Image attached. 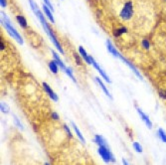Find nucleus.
Segmentation results:
<instances>
[{
    "label": "nucleus",
    "instance_id": "6ab92c4d",
    "mask_svg": "<svg viewBox=\"0 0 166 165\" xmlns=\"http://www.w3.org/2000/svg\"><path fill=\"white\" fill-rule=\"evenodd\" d=\"M133 148L136 152H138V153H142L143 152L142 146L140 145V143H138V142H133Z\"/></svg>",
    "mask_w": 166,
    "mask_h": 165
},
{
    "label": "nucleus",
    "instance_id": "9b49d317",
    "mask_svg": "<svg viewBox=\"0 0 166 165\" xmlns=\"http://www.w3.org/2000/svg\"><path fill=\"white\" fill-rule=\"evenodd\" d=\"M52 54H53L54 60H55V62L57 63V65H58V66L60 67V68L62 69V70L64 71V72H65V71L67 70V68H66V66H65V65H64V63L62 62V60L60 59V57H59V56L57 55V53H55V52H54V51H52Z\"/></svg>",
    "mask_w": 166,
    "mask_h": 165
},
{
    "label": "nucleus",
    "instance_id": "6e6552de",
    "mask_svg": "<svg viewBox=\"0 0 166 165\" xmlns=\"http://www.w3.org/2000/svg\"><path fill=\"white\" fill-rule=\"evenodd\" d=\"M92 65H93V66L95 67V69H97V72H99V74L101 75V77H103V78L105 79V80L107 81V83H111V80H109V77H107V75L105 74V72H103V69H101V67H99V65L97 64V63L95 61V59H94V58H93V57H92Z\"/></svg>",
    "mask_w": 166,
    "mask_h": 165
},
{
    "label": "nucleus",
    "instance_id": "0eeeda50",
    "mask_svg": "<svg viewBox=\"0 0 166 165\" xmlns=\"http://www.w3.org/2000/svg\"><path fill=\"white\" fill-rule=\"evenodd\" d=\"M42 86H43V89H44V91L46 92V93L48 94V96L50 97V99H52L53 101L57 102L58 101V96L56 95L55 93H54L53 90H52V88L49 87V86H48L45 82L42 83Z\"/></svg>",
    "mask_w": 166,
    "mask_h": 165
},
{
    "label": "nucleus",
    "instance_id": "9d476101",
    "mask_svg": "<svg viewBox=\"0 0 166 165\" xmlns=\"http://www.w3.org/2000/svg\"><path fill=\"white\" fill-rule=\"evenodd\" d=\"M107 50L109 51V53L113 54L115 57H117L119 58V52L117 51V49L115 48V46L111 44V42L109 40H107Z\"/></svg>",
    "mask_w": 166,
    "mask_h": 165
},
{
    "label": "nucleus",
    "instance_id": "c756f323",
    "mask_svg": "<svg viewBox=\"0 0 166 165\" xmlns=\"http://www.w3.org/2000/svg\"><path fill=\"white\" fill-rule=\"evenodd\" d=\"M45 165H50L49 163H46V164H45Z\"/></svg>",
    "mask_w": 166,
    "mask_h": 165
},
{
    "label": "nucleus",
    "instance_id": "cd10ccee",
    "mask_svg": "<svg viewBox=\"0 0 166 165\" xmlns=\"http://www.w3.org/2000/svg\"><path fill=\"white\" fill-rule=\"evenodd\" d=\"M0 2H1V6H2V7H5V6H6V0H0Z\"/></svg>",
    "mask_w": 166,
    "mask_h": 165
},
{
    "label": "nucleus",
    "instance_id": "39448f33",
    "mask_svg": "<svg viewBox=\"0 0 166 165\" xmlns=\"http://www.w3.org/2000/svg\"><path fill=\"white\" fill-rule=\"evenodd\" d=\"M119 58L120 60H122V61H123L124 63H125V64L127 65V66L129 67V68L131 69L132 71H133V72H134V74H135V76L137 77L138 79H140V80H142V79H143V77L141 76V74H140V73H139V71L137 70V68H136V67L134 66V65L132 64L131 62H130V61H128V60L126 59V58H124L123 56L121 55V54H119Z\"/></svg>",
    "mask_w": 166,
    "mask_h": 165
},
{
    "label": "nucleus",
    "instance_id": "f8f14e48",
    "mask_svg": "<svg viewBox=\"0 0 166 165\" xmlns=\"http://www.w3.org/2000/svg\"><path fill=\"white\" fill-rule=\"evenodd\" d=\"M95 141L97 143V145H99V146H105V147H109V145H107L105 139L103 138V136H101V135H95Z\"/></svg>",
    "mask_w": 166,
    "mask_h": 165
},
{
    "label": "nucleus",
    "instance_id": "f257e3e1",
    "mask_svg": "<svg viewBox=\"0 0 166 165\" xmlns=\"http://www.w3.org/2000/svg\"><path fill=\"white\" fill-rule=\"evenodd\" d=\"M35 14H36L37 16H38V18L40 19V22L42 23V25H43V27H44V30L46 31V33L48 34V36L51 38V40L53 41V43L55 44V46L58 48V50H59L60 52H61L62 54L64 53V51H63V49H62V47H61V45H60V43L58 42L57 40V38H56V36H55V34H54V32L52 31V29L49 27V25H48V23L46 22V20H45V18H44V15L42 14V12L40 11V10H37L36 12H35Z\"/></svg>",
    "mask_w": 166,
    "mask_h": 165
},
{
    "label": "nucleus",
    "instance_id": "5701e85b",
    "mask_svg": "<svg viewBox=\"0 0 166 165\" xmlns=\"http://www.w3.org/2000/svg\"><path fill=\"white\" fill-rule=\"evenodd\" d=\"M1 112H4V114H8L9 112V110H8V106H6L4 103H1Z\"/></svg>",
    "mask_w": 166,
    "mask_h": 165
},
{
    "label": "nucleus",
    "instance_id": "a878e982",
    "mask_svg": "<svg viewBox=\"0 0 166 165\" xmlns=\"http://www.w3.org/2000/svg\"><path fill=\"white\" fill-rule=\"evenodd\" d=\"M65 130H66V132L68 133V135H69L70 137H72V133H71V131H70V129H69V127L67 126V125H65Z\"/></svg>",
    "mask_w": 166,
    "mask_h": 165
},
{
    "label": "nucleus",
    "instance_id": "bb28decb",
    "mask_svg": "<svg viewBox=\"0 0 166 165\" xmlns=\"http://www.w3.org/2000/svg\"><path fill=\"white\" fill-rule=\"evenodd\" d=\"M52 118H53L54 120H59V116H58V114H56V112H53V114H52Z\"/></svg>",
    "mask_w": 166,
    "mask_h": 165
},
{
    "label": "nucleus",
    "instance_id": "1a4fd4ad",
    "mask_svg": "<svg viewBox=\"0 0 166 165\" xmlns=\"http://www.w3.org/2000/svg\"><path fill=\"white\" fill-rule=\"evenodd\" d=\"M79 52H80L81 56H82V58L85 60V61L88 63V64L92 65V56H89L88 54L86 53V51H85V49L82 47V46L79 48Z\"/></svg>",
    "mask_w": 166,
    "mask_h": 165
},
{
    "label": "nucleus",
    "instance_id": "412c9836",
    "mask_svg": "<svg viewBox=\"0 0 166 165\" xmlns=\"http://www.w3.org/2000/svg\"><path fill=\"white\" fill-rule=\"evenodd\" d=\"M158 95L162 100L166 101V89H159L158 90Z\"/></svg>",
    "mask_w": 166,
    "mask_h": 165
},
{
    "label": "nucleus",
    "instance_id": "393cba45",
    "mask_svg": "<svg viewBox=\"0 0 166 165\" xmlns=\"http://www.w3.org/2000/svg\"><path fill=\"white\" fill-rule=\"evenodd\" d=\"M44 2H45V3H46V5L48 6V7L50 8V10H51V11H53V10H54V8H53V6H52V4L50 3V1H49V0H44Z\"/></svg>",
    "mask_w": 166,
    "mask_h": 165
},
{
    "label": "nucleus",
    "instance_id": "423d86ee",
    "mask_svg": "<svg viewBox=\"0 0 166 165\" xmlns=\"http://www.w3.org/2000/svg\"><path fill=\"white\" fill-rule=\"evenodd\" d=\"M136 110H137L138 114H139V116L141 118V120H143V122H144V124H146V126L148 127L149 129L152 128V127H153V124H152V122H151L150 118H148V116H147L146 114H144V112H143L139 108H137V106H136Z\"/></svg>",
    "mask_w": 166,
    "mask_h": 165
},
{
    "label": "nucleus",
    "instance_id": "7ed1b4c3",
    "mask_svg": "<svg viewBox=\"0 0 166 165\" xmlns=\"http://www.w3.org/2000/svg\"><path fill=\"white\" fill-rule=\"evenodd\" d=\"M119 15L120 18L123 21H128L129 19H131L132 15H133V5H132L131 1H127L124 3Z\"/></svg>",
    "mask_w": 166,
    "mask_h": 165
},
{
    "label": "nucleus",
    "instance_id": "a211bd4d",
    "mask_svg": "<svg viewBox=\"0 0 166 165\" xmlns=\"http://www.w3.org/2000/svg\"><path fill=\"white\" fill-rule=\"evenodd\" d=\"M43 10H44V12H45V14L48 16V18H49L50 20H51V22H53L54 23V17H53V15H52V13H51V11H50V8H48L47 6H43Z\"/></svg>",
    "mask_w": 166,
    "mask_h": 165
},
{
    "label": "nucleus",
    "instance_id": "dca6fc26",
    "mask_svg": "<svg viewBox=\"0 0 166 165\" xmlns=\"http://www.w3.org/2000/svg\"><path fill=\"white\" fill-rule=\"evenodd\" d=\"M58 65L55 61H51L49 63V69L54 73V74H58Z\"/></svg>",
    "mask_w": 166,
    "mask_h": 165
},
{
    "label": "nucleus",
    "instance_id": "2eb2a0df",
    "mask_svg": "<svg viewBox=\"0 0 166 165\" xmlns=\"http://www.w3.org/2000/svg\"><path fill=\"white\" fill-rule=\"evenodd\" d=\"M157 133H158V136H159V138L161 139V141H163L164 143H166V132L164 131V129L159 127Z\"/></svg>",
    "mask_w": 166,
    "mask_h": 165
},
{
    "label": "nucleus",
    "instance_id": "aec40b11",
    "mask_svg": "<svg viewBox=\"0 0 166 165\" xmlns=\"http://www.w3.org/2000/svg\"><path fill=\"white\" fill-rule=\"evenodd\" d=\"M65 73L68 75V76L70 77V78L72 79L73 81H74L75 83H76V78L74 77V74H73V71H72V69H71V68H67V70L65 71Z\"/></svg>",
    "mask_w": 166,
    "mask_h": 165
},
{
    "label": "nucleus",
    "instance_id": "f03ea898",
    "mask_svg": "<svg viewBox=\"0 0 166 165\" xmlns=\"http://www.w3.org/2000/svg\"><path fill=\"white\" fill-rule=\"evenodd\" d=\"M2 16H3V20H1L2 25H3L6 29H7V31L9 32V34L11 35L12 37H14V38L19 42L20 44H23V40H22L20 34L17 32V31H16V29L11 25V23L9 22V20H8V18L5 16V14H2Z\"/></svg>",
    "mask_w": 166,
    "mask_h": 165
},
{
    "label": "nucleus",
    "instance_id": "c85d7f7f",
    "mask_svg": "<svg viewBox=\"0 0 166 165\" xmlns=\"http://www.w3.org/2000/svg\"><path fill=\"white\" fill-rule=\"evenodd\" d=\"M122 162H123V165H129V164H128V162L126 161V160L124 159V158H123V159H122Z\"/></svg>",
    "mask_w": 166,
    "mask_h": 165
},
{
    "label": "nucleus",
    "instance_id": "ddd939ff",
    "mask_svg": "<svg viewBox=\"0 0 166 165\" xmlns=\"http://www.w3.org/2000/svg\"><path fill=\"white\" fill-rule=\"evenodd\" d=\"M95 81H97V84H99V85L101 86V89H103V91L105 92V95H107V97L109 98V99H113V97H111V93H109V90H107V87H105V86L103 85V81H101L99 78H95Z\"/></svg>",
    "mask_w": 166,
    "mask_h": 165
},
{
    "label": "nucleus",
    "instance_id": "4468645a",
    "mask_svg": "<svg viewBox=\"0 0 166 165\" xmlns=\"http://www.w3.org/2000/svg\"><path fill=\"white\" fill-rule=\"evenodd\" d=\"M72 126H73V128H74V130L76 131V133H77V135H78L79 139H80V140L82 141L83 143L86 142V140H85V138H84V135L82 134V132H81L80 129L78 128V126H77V125H76V124H74V122H72Z\"/></svg>",
    "mask_w": 166,
    "mask_h": 165
},
{
    "label": "nucleus",
    "instance_id": "20e7f679",
    "mask_svg": "<svg viewBox=\"0 0 166 165\" xmlns=\"http://www.w3.org/2000/svg\"><path fill=\"white\" fill-rule=\"evenodd\" d=\"M97 151H99V155L101 156V158H103V161H105V163H109V161L115 162V156H113V154L111 153V151H109V147H105V146H99V149H97Z\"/></svg>",
    "mask_w": 166,
    "mask_h": 165
},
{
    "label": "nucleus",
    "instance_id": "f3484780",
    "mask_svg": "<svg viewBox=\"0 0 166 165\" xmlns=\"http://www.w3.org/2000/svg\"><path fill=\"white\" fill-rule=\"evenodd\" d=\"M17 21H18V23L20 24V26L22 27V28H26L27 27V21L26 19L23 17V16H17Z\"/></svg>",
    "mask_w": 166,
    "mask_h": 165
},
{
    "label": "nucleus",
    "instance_id": "4be33fe9",
    "mask_svg": "<svg viewBox=\"0 0 166 165\" xmlns=\"http://www.w3.org/2000/svg\"><path fill=\"white\" fill-rule=\"evenodd\" d=\"M13 118H14V122H15V124L17 125V126L19 127L20 129H22V130H23L24 127H23V125L21 124V122H20V120L17 118V116H13Z\"/></svg>",
    "mask_w": 166,
    "mask_h": 165
},
{
    "label": "nucleus",
    "instance_id": "b1692460",
    "mask_svg": "<svg viewBox=\"0 0 166 165\" xmlns=\"http://www.w3.org/2000/svg\"><path fill=\"white\" fill-rule=\"evenodd\" d=\"M142 46L146 50H149V48H150V44H149V42L147 41V40H143L142 41Z\"/></svg>",
    "mask_w": 166,
    "mask_h": 165
}]
</instances>
